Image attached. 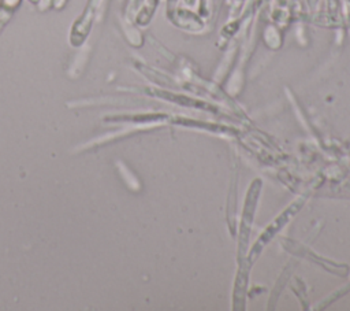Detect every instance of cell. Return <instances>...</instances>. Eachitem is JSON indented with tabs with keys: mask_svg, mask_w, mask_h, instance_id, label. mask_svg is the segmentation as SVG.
<instances>
[]
</instances>
